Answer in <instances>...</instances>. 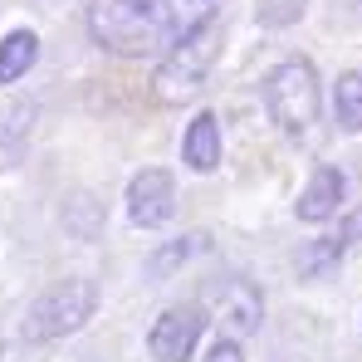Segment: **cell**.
Masks as SVG:
<instances>
[{"mask_svg": "<svg viewBox=\"0 0 362 362\" xmlns=\"http://www.w3.org/2000/svg\"><path fill=\"white\" fill-rule=\"evenodd\" d=\"M201 245H206V235H181V240H172L162 255H152V264H147V269H152V274H172L181 259H191Z\"/></svg>", "mask_w": 362, "mask_h": 362, "instance_id": "cell-12", "label": "cell"}, {"mask_svg": "<svg viewBox=\"0 0 362 362\" xmlns=\"http://www.w3.org/2000/svg\"><path fill=\"white\" fill-rule=\"evenodd\" d=\"M172 211H177V181H172V172L147 167V172L132 177V186H127V216H132V226L157 230V226L172 221Z\"/></svg>", "mask_w": 362, "mask_h": 362, "instance_id": "cell-6", "label": "cell"}, {"mask_svg": "<svg viewBox=\"0 0 362 362\" xmlns=\"http://www.w3.org/2000/svg\"><path fill=\"white\" fill-rule=\"evenodd\" d=\"M303 10H308V0H259V20L264 25H294Z\"/></svg>", "mask_w": 362, "mask_h": 362, "instance_id": "cell-14", "label": "cell"}, {"mask_svg": "<svg viewBox=\"0 0 362 362\" xmlns=\"http://www.w3.org/2000/svg\"><path fill=\"white\" fill-rule=\"evenodd\" d=\"M343 250H348V245L338 240V235H328V240H318L313 250H303V255H299V269H303V274H323V269H333V264H338V255H343Z\"/></svg>", "mask_w": 362, "mask_h": 362, "instance_id": "cell-13", "label": "cell"}, {"mask_svg": "<svg viewBox=\"0 0 362 362\" xmlns=\"http://www.w3.org/2000/svg\"><path fill=\"white\" fill-rule=\"evenodd\" d=\"M216 54H221V20H211L206 30H196L186 45H177L172 54H162L157 74H152V93L177 108V103H191L206 83V74L216 69Z\"/></svg>", "mask_w": 362, "mask_h": 362, "instance_id": "cell-2", "label": "cell"}, {"mask_svg": "<svg viewBox=\"0 0 362 362\" xmlns=\"http://www.w3.org/2000/svg\"><path fill=\"white\" fill-rule=\"evenodd\" d=\"M201 333H206V308H201V303H172V308L152 323L147 348H152L157 362H191Z\"/></svg>", "mask_w": 362, "mask_h": 362, "instance_id": "cell-5", "label": "cell"}, {"mask_svg": "<svg viewBox=\"0 0 362 362\" xmlns=\"http://www.w3.org/2000/svg\"><path fill=\"white\" fill-rule=\"evenodd\" d=\"M40 54V40L30 35V30H15V35H5L0 40V83H15L30 64Z\"/></svg>", "mask_w": 362, "mask_h": 362, "instance_id": "cell-10", "label": "cell"}, {"mask_svg": "<svg viewBox=\"0 0 362 362\" xmlns=\"http://www.w3.org/2000/svg\"><path fill=\"white\" fill-rule=\"evenodd\" d=\"M206 362H245V353H240L235 338H226V343H216V348L206 353Z\"/></svg>", "mask_w": 362, "mask_h": 362, "instance_id": "cell-15", "label": "cell"}, {"mask_svg": "<svg viewBox=\"0 0 362 362\" xmlns=\"http://www.w3.org/2000/svg\"><path fill=\"white\" fill-rule=\"evenodd\" d=\"M264 103L289 137H303L318 122V69L308 59H284L264 78Z\"/></svg>", "mask_w": 362, "mask_h": 362, "instance_id": "cell-3", "label": "cell"}, {"mask_svg": "<svg viewBox=\"0 0 362 362\" xmlns=\"http://www.w3.org/2000/svg\"><path fill=\"white\" fill-rule=\"evenodd\" d=\"M343 191H348V181H343V172L338 167H318L313 172V181L303 186V196H299V221H328L338 206H343Z\"/></svg>", "mask_w": 362, "mask_h": 362, "instance_id": "cell-7", "label": "cell"}, {"mask_svg": "<svg viewBox=\"0 0 362 362\" xmlns=\"http://www.w3.org/2000/svg\"><path fill=\"white\" fill-rule=\"evenodd\" d=\"M221 0H88V35L108 54H172L216 20Z\"/></svg>", "mask_w": 362, "mask_h": 362, "instance_id": "cell-1", "label": "cell"}, {"mask_svg": "<svg viewBox=\"0 0 362 362\" xmlns=\"http://www.w3.org/2000/svg\"><path fill=\"white\" fill-rule=\"evenodd\" d=\"M181 157H186L191 172H216L221 167V122H216V113H196V122L186 127Z\"/></svg>", "mask_w": 362, "mask_h": 362, "instance_id": "cell-9", "label": "cell"}, {"mask_svg": "<svg viewBox=\"0 0 362 362\" xmlns=\"http://www.w3.org/2000/svg\"><path fill=\"white\" fill-rule=\"evenodd\" d=\"M333 108L348 132H362V74H343L333 88Z\"/></svg>", "mask_w": 362, "mask_h": 362, "instance_id": "cell-11", "label": "cell"}, {"mask_svg": "<svg viewBox=\"0 0 362 362\" xmlns=\"http://www.w3.org/2000/svg\"><path fill=\"white\" fill-rule=\"evenodd\" d=\"M93 303H98V289H93V284L64 279V284L45 289L40 299L30 303V313H25V338H30V343H49V338H64V333H78V328L93 318Z\"/></svg>", "mask_w": 362, "mask_h": 362, "instance_id": "cell-4", "label": "cell"}, {"mask_svg": "<svg viewBox=\"0 0 362 362\" xmlns=\"http://www.w3.org/2000/svg\"><path fill=\"white\" fill-rule=\"evenodd\" d=\"M259 318H264V303H259V289L255 284H226L221 289V323L230 328V338H245V333H255L259 328Z\"/></svg>", "mask_w": 362, "mask_h": 362, "instance_id": "cell-8", "label": "cell"}]
</instances>
